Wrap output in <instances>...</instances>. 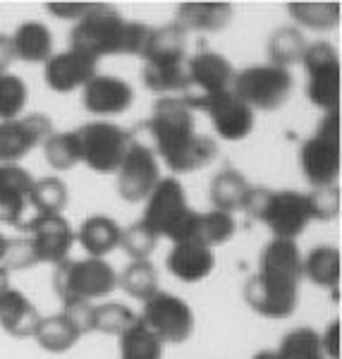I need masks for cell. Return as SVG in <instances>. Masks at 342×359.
Listing matches in <instances>:
<instances>
[{
    "label": "cell",
    "instance_id": "4dcf8cb0",
    "mask_svg": "<svg viewBox=\"0 0 342 359\" xmlns=\"http://www.w3.org/2000/svg\"><path fill=\"white\" fill-rule=\"evenodd\" d=\"M237 233V221L233 213H223V211H208V213H199L196 216V225L192 240L201 242L204 247H216V245H225L230 242Z\"/></svg>",
    "mask_w": 342,
    "mask_h": 359
},
{
    "label": "cell",
    "instance_id": "4fadbf2b",
    "mask_svg": "<svg viewBox=\"0 0 342 359\" xmlns=\"http://www.w3.org/2000/svg\"><path fill=\"white\" fill-rule=\"evenodd\" d=\"M29 237V249H32L34 264H62L69 259V249L74 245V230L62 213L55 216H36L29 223H22Z\"/></svg>",
    "mask_w": 342,
    "mask_h": 359
},
{
    "label": "cell",
    "instance_id": "ba28073f",
    "mask_svg": "<svg viewBox=\"0 0 342 359\" xmlns=\"http://www.w3.org/2000/svg\"><path fill=\"white\" fill-rule=\"evenodd\" d=\"M292 72L285 67L275 65H254L235 72L233 77V94L240 96L242 101L256 111H278L287 103L289 94H292Z\"/></svg>",
    "mask_w": 342,
    "mask_h": 359
},
{
    "label": "cell",
    "instance_id": "83f0119b",
    "mask_svg": "<svg viewBox=\"0 0 342 359\" xmlns=\"http://www.w3.org/2000/svg\"><path fill=\"white\" fill-rule=\"evenodd\" d=\"M340 252L330 245H318L301 259V276L309 278L314 285L335 290L340 285Z\"/></svg>",
    "mask_w": 342,
    "mask_h": 359
},
{
    "label": "cell",
    "instance_id": "ee69618b",
    "mask_svg": "<svg viewBox=\"0 0 342 359\" xmlns=\"http://www.w3.org/2000/svg\"><path fill=\"white\" fill-rule=\"evenodd\" d=\"M321 345L328 359H340V321L330 323L326 335L321 338Z\"/></svg>",
    "mask_w": 342,
    "mask_h": 359
},
{
    "label": "cell",
    "instance_id": "5bb4252c",
    "mask_svg": "<svg viewBox=\"0 0 342 359\" xmlns=\"http://www.w3.org/2000/svg\"><path fill=\"white\" fill-rule=\"evenodd\" d=\"M160 182L158 158L146 144L132 142L123 163L118 168V192L127 204L146 201L149 194Z\"/></svg>",
    "mask_w": 342,
    "mask_h": 359
},
{
    "label": "cell",
    "instance_id": "484cf974",
    "mask_svg": "<svg viewBox=\"0 0 342 359\" xmlns=\"http://www.w3.org/2000/svg\"><path fill=\"white\" fill-rule=\"evenodd\" d=\"M249 194H252V184L247 177L235 168H225L220 170L211 182V201L216 211L233 213L247 206Z\"/></svg>",
    "mask_w": 342,
    "mask_h": 359
},
{
    "label": "cell",
    "instance_id": "c3c4849f",
    "mask_svg": "<svg viewBox=\"0 0 342 359\" xmlns=\"http://www.w3.org/2000/svg\"><path fill=\"white\" fill-rule=\"evenodd\" d=\"M5 283H10V280H8V273H5V271H3V269H0V287H3V285H5Z\"/></svg>",
    "mask_w": 342,
    "mask_h": 359
},
{
    "label": "cell",
    "instance_id": "8d00e7d4",
    "mask_svg": "<svg viewBox=\"0 0 342 359\" xmlns=\"http://www.w3.org/2000/svg\"><path fill=\"white\" fill-rule=\"evenodd\" d=\"M43 156L48 165L55 168V170H69V168L82 163L74 132H53L43 142Z\"/></svg>",
    "mask_w": 342,
    "mask_h": 359
},
{
    "label": "cell",
    "instance_id": "d4e9b609",
    "mask_svg": "<svg viewBox=\"0 0 342 359\" xmlns=\"http://www.w3.org/2000/svg\"><path fill=\"white\" fill-rule=\"evenodd\" d=\"M10 39H13L17 60L46 62L53 55V32L41 22H25Z\"/></svg>",
    "mask_w": 342,
    "mask_h": 359
},
{
    "label": "cell",
    "instance_id": "e575fe53",
    "mask_svg": "<svg viewBox=\"0 0 342 359\" xmlns=\"http://www.w3.org/2000/svg\"><path fill=\"white\" fill-rule=\"evenodd\" d=\"M275 352L280 359H328L321 345V335L306 326L289 331Z\"/></svg>",
    "mask_w": 342,
    "mask_h": 359
},
{
    "label": "cell",
    "instance_id": "bcb514c9",
    "mask_svg": "<svg viewBox=\"0 0 342 359\" xmlns=\"http://www.w3.org/2000/svg\"><path fill=\"white\" fill-rule=\"evenodd\" d=\"M8 237H5L3 233H0V266H3V259H5V254H8Z\"/></svg>",
    "mask_w": 342,
    "mask_h": 359
},
{
    "label": "cell",
    "instance_id": "ffe728a7",
    "mask_svg": "<svg viewBox=\"0 0 342 359\" xmlns=\"http://www.w3.org/2000/svg\"><path fill=\"white\" fill-rule=\"evenodd\" d=\"M167 271L182 283H199L213 273L216 269V257L213 249L204 247L201 242L184 240L172 245L167 254Z\"/></svg>",
    "mask_w": 342,
    "mask_h": 359
},
{
    "label": "cell",
    "instance_id": "7a4b0ae2",
    "mask_svg": "<svg viewBox=\"0 0 342 359\" xmlns=\"http://www.w3.org/2000/svg\"><path fill=\"white\" fill-rule=\"evenodd\" d=\"M301 254L297 242L271 240L259 257V271L247 280L245 302L264 318H289L299 304Z\"/></svg>",
    "mask_w": 342,
    "mask_h": 359
},
{
    "label": "cell",
    "instance_id": "6da1fadb",
    "mask_svg": "<svg viewBox=\"0 0 342 359\" xmlns=\"http://www.w3.org/2000/svg\"><path fill=\"white\" fill-rule=\"evenodd\" d=\"M196 113L184 96H160L153 106L146 130L153 137L156 151L172 172H194L211 165L218 144L196 132Z\"/></svg>",
    "mask_w": 342,
    "mask_h": 359
},
{
    "label": "cell",
    "instance_id": "d6a6232c",
    "mask_svg": "<svg viewBox=\"0 0 342 359\" xmlns=\"http://www.w3.org/2000/svg\"><path fill=\"white\" fill-rule=\"evenodd\" d=\"M287 13L299 27L330 32L340 22V3H289Z\"/></svg>",
    "mask_w": 342,
    "mask_h": 359
},
{
    "label": "cell",
    "instance_id": "d590c367",
    "mask_svg": "<svg viewBox=\"0 0 342 359\" xmlns=\"http://www.w3.org/2000/svg\"><path fill=\"white\" fill-rule=\"evenodd\" d=\"M67 184L60 177H41L34 180L32 196H29V206L36 208L41 216H55L67 206Z\"/></svg>",
    "mask_w": 342,
    "mask_h": 359
},
{
    "label": "cell",
    "instance_id": "3957f363",
    "mask_svg": "<svg viewBox=\"0 0 342 359\" xmlns=\"http://www.w3.org/2000/svg\"><path fill=\"white\" fill-rule=\"evenodd\" d=\"M151 27L139 25V22H127L113 5L94 3L89 15L74 25L69 41L74 50L91 57L106 55H139L144 53Z\"/></svg>",
    "mask_w": 342,
    "mask_h": 359
},
{
    "label": "cell",
    "instance_id": "cb8c5ba5",
    "mask_svg": "<svg viewBox=\"0 0 342 359\" xmlns=\"http://www.w3.org/2000/svg\"><path fill=\"white\" fill-rule=\"evenodd\" d=\"M187 34L177 25L151 27L146 46H144V62H184L187 60Z\"/></svg>",
    "mask_w": 342,
    "mask_h": 359
},
{
    "label": "cell",
    "instance_id": "9c48e42d",
    "mask_svg": "<svg viewBox=\"0 0 342 359\" xmlns=\"http://www.w3.org/2000/svg\"><path fill=\"white\" fill-rule=\"evenodd\" d=\"M74 139L79 147V158L94 172H118L123 163L127 149L135 142L125 127L98 120V123H86L79 130H74Z\"/></svg>",
    "mask_w": 342,
    "mask_h": 359
},
{
    "label": "cell",
    "instance_id": "277c9868",
    "mask_svg": "<svg viewBox=\"0 0 342 359\" xmlns=\"http://www.w3.org/2000/svg\"><path fill=\"white\" fill-rule=\"evenodd\" d=\"M245 211L254 221L264 223L273 233V240L294 242L306 230V225L314 221L309 196L294 189L252 187Z\"/></svg>",
    "mask_w": 342,
    "mask_h": 359
},
{
    "label": "cell",
    "instance_id": "f6af8a7d",
    "mask_svg": "<svg viewBox=\"0 0 342 359\" xmlns=\"http://www.w3.org/2000/svg\"><path fill=\"white\" fill-rule=\"evenodd\" d=\"M15 60L17 57H15V48H13V39L0 34V74H8Z\"/></svg>",
    "mask_w": 342,
    "mask_h": 359
},
{
    "label": "cell",
    "instance_id": "f546056e",
    "mask_svg": "<svg viewBox=\"0 0 342 359\" xmlns=\"http://www.w3.org/2000/svg\"><path fill=\"white\" fill-rule=\"evenodd\" d=\"M34 338L36 343L43 347L46 352H67L72 350L74 343H77L82 335L74 328V323L69 321L65 314H55V316H48V318H41L34 331Z\"/></svg>",
    "mask_w": 342,
    "mask_h": 359
},
{
    "label": "cell",
    "instance_id": "9a60e30c",
    "mask_svg": "<svg viewBox=\"0 0 342 359\" xmlns=\"http://www.w3.org/2000/svg\"><path fill=\"white\" fill-rule=\"evenodd\" d=\"M53 135V123L43 113L20 115L0 123V165H17L29 151Z\"/></svg>",
    "mask_w": 342,
    "mask_h": 359
},
{
    "label": "cell",
    "instance_id": "603a6c76",
    "mask_svg": "<svg viewBox=\"0 0 342 359\" xmlns=\"http://www.w3.org/2000/svg\"><path fill=\"white\" fill-rule=\"evenodd\" d=\"M120 235H123V228L113 218L91 216L79 225V230L74 233V240H79V245L86 249V254L91 259H103L113 249L120 247Z\"/></svg>",
    "mask_w": 342,
    "mask_h": 359
},
{
    "label": "cell",
    "instance_id": "ab89813d",
    "mask_svg": "<svg viewBox=\"0 0 342 359\" xmlns=\"http://www.w3.org/2000/svg\"><path fill=\"white\" fill-rule=\"evenodd\" d=\"M156 245H158V237L151 233L142 221L130 225V228L123 230V235H120V247L130 254L132 262H149Z\"/></svg>",
    "mask_w": 342,
    "mask_h": 359
},
{
    "label": "cell",
    "instance_id": "2e32d148",
    "mask_svg": "<svg viewBox=\"0 0 342 359\" xmlns=\"http://www.w3.org/2000/svg\"><path fill=\"white\" fill-rule=\"evenodd\" d=\"M43 79L48 89L57 94H69V91L84 89L86 84L98 74V60L82 50H62V53L50 55L43 62Z\"/></svg>",
    "mask_w": 342,
    "mask_h": 359
},
{
    "label": "cell",
    "instance_id": "e0dca14e",
    "mask_svg": "<svg viewBox=\"0 0 342 359\" xmlns=\"http://www.w3.org/2000/svg\"><path fill=\"white\" fill-rule=\"evenodd\" d=\"M235 67L225 55L213 50H199L187 57V82L189 91L184 96H208L228 91L233 86Z\"/></svg>",
    "mask_w": 342,
    "mask_h": 359
},
{
    "label": "cell",
    "instance_id": "836d02e7",
    "mask_svg": "<svg viewBox=\"0 0 342 359\" xmlns=\"http://www.w3.org/2000/svg\"><path fill=\"white\" fill-rule=\"evenodd\" d=\"M118 285L135 299H146L153 297L158 292V273L156 266L151 262H132L123 271V276H118Z\"/></svg>",
    "mask_w": 342,
    "mask_h": 359
},
{
    "label": "cell",
    "instance_id": "7c38bea8",
    "mask_svg": "<svg viewBox=\"0 0 342 359\" xmlns=\"http://www.w3.org/2000/svg\"><path fill=\"white\" fill-rule=\"evenodd\" d=\"M144 323L158 335L160 340L170 345L184 343L194 333V311L182 297H175L170 292H156L153 297L144 302L142 311Z\"/></svg>",
    "mask_w": 342,
    "mask_h": 359
},
{
    "label": "cell",
    "instance_id": "74e56055",
    "mask_svg": "<svg viewBox=\"0 0 342 359\" xmlns=\"http://www.w3.org/2000/svg\"><path fill=\"white\" fill-rule=\"evenodd\" d=\"M135 321H137V316L132 314L130 306H125L120 302L98 304L96 311H94V331L96 333L123 335Z\"/></svg>",
    "mask_w": 342,
    "mask_h": 359
},
{
    "label": "cell",
    "instance_id": "4316f807",
    "mask_svg": "<svg viewBox=\"0 0 342 359\" xmlns=\"http://www.w3.org/2000/svg\"><path fill=\"white\" fill-rule=\"evenodd\" d=\"M142 82L153 94H179L189 91L187 82V60L184 62H144Z\"/></svg>",
    "mask_w": 342,
    "mask_h": 359
},
{
    "label": "cell",
    "instance_id": "7bdbcfd3",
    "mask_svg": "<svg viewBox=\"0 0 342 359\" xmlns=\"http://www.w3.org/2000/svg\"><path fill=\"white\" fill-rule=\"evenodd\" d=\"M91 5L94 3H48L46 10L50 15H55L57 20H82L84 15H89Z\"/></svg>",
    "mask_w": 342,
    "mask_h": 359
},
{
    "label": "cell",
    "instance_id": "5b68a950",
    "mask_svg": "<svg viewBox=\"0 0 342 359\" xmlns=\"http://www.w3.org/2000/svg\"><path fill=\"white\" fill-rule=\"evenodd\" d=\"M196 216L199 213L189 206L184 187L175 177H160L156 189L149 194L146 206H144L142 223L156 237H167L172 245L184 240H192Z\"/></svg>",
    "mask_w": 342,
    "mask_h": 359
},
{
    "label": "cell",
    "instance_id": "7dc6e473",
    "mask_svg": "<svg viewBox=\"0 0 342 359\" xmlns=\"http://www.w3.org/2000/svg\"><path fill=\"white\" fill-rule=\"evenodd\" d=\"M254 359H280V357H278V352H273V350H261L254 355Z\"/></svg>",
    "mask_w": 342,
    "mask_h": 359
},
{
    "label": "cell",
    "instance_id": "60d3db41",
    "mask_svg": "<svg viewBox=\"0 0 342 359\" xmlns=\"http://www.w3.org/2000/svg\"><path fill=\"white\" fill-rule=\"evenodd\" d=\"M306 196H309L311 218H314V221H333V218H338V213H340V189H338V184L311 189Z\"/></svg>",
    "mask_w": 342,
    "mask_h": 359
},
{
    "label": "cell",
    "instance_id": "1f68e13d",
    "mask_svg": "<svg viewBox=\"0 0 342 359\" xmlns=\"http://www.w3.org/2000/svg\"><path fill=\"white\" fill-rule=\"evenodd\" d=\"M306 46H309V43H306L304 34H301L297 27L275 29V32L271 34V39H268L271 65L289 69V65L301 62V55H304Z\"/></svg>",
    "mask_w": 342,
    "mask_h": 359
},
{
    "label": "cell",
    "instance_id": "d6986e66",
    "mask_svg": "<svg viewBox=\"0 0 342 359\" xmlns=\"http://www.w3.org/2000/svg\"><path fill=\"white\" fill-rule=\"evenodd\" d=\"M34 177L22 165H0V223L22 228Z\"/></svg>",
    "mask_w": 342,
    "mask_h": 359
},
{
    "label": "cell",
    "instance_id": "8fae6325",
    "mask_svg": "<svg viewBox=\"0 0 342 359\" xmlns=\"http://www.w3.org/2000/svg\"><path fill=\"white\" fill-rule=\"evenodd\" d=\"M184 98L194 108V113L201 111L208 115L216 135L220 139H225V142H242V139L252 135L256 115H254V111L240 96L233 94V89L218 91V94H208V96H184Z\"/></svg>",
    "mask_w": 342,
    "mask_h": 359
},
{
    "label": "cell",
    "instance_id": "b9f144b4",
    "mask_svg": "<svg viewBox=\"0 0 342 359\" xmlns=\"http://www.w3.org/2000/svg\"><path fill=\"white\" fill-rule=\"evenodd\" d=\"M62 306H65L62 314L74 323V328L79 331V335L94 333V311H96L94 304L91 302H67Z\"/></svg>",
    "mask_w": 342,
    "mask_h": 359
},
{
    "label": "cell",
    "instance_id": "8992f818",
    "mask_svg": "<svg viewBox=\"0 0 342 359\" xmlns=\"http://www.w3.org/2000/svg\"><path fill=\"white\" fill-rule=\"evenodd\" d=\"M53 285L62 304L91 302L118 287V273L106 259H65L57 264Z\"/></svg>",
    "mask_w": 342,
    "mask_h": 359
},
{
    "label": "cell",
    "instance_id": "7402d4cb",
    "mask_svg": "<svg viewBox=\"0 0 342 359\" xmlns=\"http://www.w3.org/2000/svg\"><path fill=\"white\" fill-rule=\"evenodd\" d=\"M235 8L228 3H182L177 8L175 25L184 34L189 32H220L233 22Z\"/></svg>",
    "mask_w": 342,
    "mask_h": 359
},
{
    "label": "cell",
    "instance_id": "30bf717a",
    "mask_svg": "<svg viewBox=\"0 0 342 359\" xmlns=\"http://www.w3.org/2000/svg\"><path fill=\"white\" fill-rule=\"evenodd\" d=\"M309 82L306 96L316 108L326 113H338L340 106V55L328 41H316L306 46L301 55Z\"/></svg>",
    "mask_w": 342,
    "mask_h": 359
},
{
    "label": "cell",
    "instance_id": "ac0fdd59",
    "mask_svg": "<svg viewBox=\"0 0 342 359\" xmlns=\"http://www.w3.org/2000/svg\"><path fill=\"white\" fill-rule=\"evenodd\" d=\"M135 103V89L130 82L113 74H96L82 89V106L94 115H120Z\"/></svg>",
    "mask_w": 342,
    "mask_h": 359
},
{
    "label": "cell",
    "instance_id": "52a82bcc",
    "mask_svg": "<svg viewBox=\"0 0 342 359\" xmlns=\"http://www.w3.org/2000/svg\"><path fill=\"white\" fill-rule=\"evenodd\" d=\"M299 165L311 189L330 187L340 177V113H326L316 132L301 144Z\"/></svg>",
    "mask_w": 342,
    "mask_h": 359
},
{
    "label": "cell",
    "instance_id": "44dd1931",
    "mask_svg": "<svg viewBox=\"0 0 342 359\" xmlns=\"http://www.w3.org/2000/svg\"><path fill=\"white\" fill-rule=\"evenodd\" d=\"M39 321H41V316H39L32 299L25 297L10 283H5L0 287V326H3V331L13 338H34Z\"/></svg>",
    "mask_w": 342,
    "mask_h": 359
},
{
    "label": "cell",
    "instance_id": "f1b7e54d",
    "mask_svg": "<svg viewBox=\"0 0 342 359\" xmlns=\"http://www.w3.org/2000/svg\"><path fill=\"white\" fill-rule=\"evenodd\" d=\"M120 359H163V340L158 338L142 318H137L130 328L118 335Z\"/></svg>",
    "mask_w": 342,
    "mask_h": 359
},
{
    "label": "cell",
    "instance_id": "f35d334b",
    "mask_svg": "<svg viewBox=\"0 0 342 359\" xmlns=\"http://www.w3.org/2000/svg\"><path fill=\"white\" fill-rule=\"evenodd\" d=\"M27 84L17 74H0V123L20 118L27 106Z\"/></svg>",
    "mask_w": 342,
    "mask_h": 359
}]
</instances>
